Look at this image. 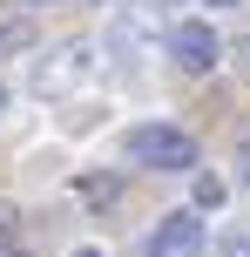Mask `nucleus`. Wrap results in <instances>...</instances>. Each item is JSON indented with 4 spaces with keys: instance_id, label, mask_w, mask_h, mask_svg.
Instances as JSON below:
<instances>
[{
    "instance_id": "obj_2",
    "label": "nucleus",
    "mask_w": 250,
    "mask_h": 257,
    "mask_svg": "<svg viewBox=\"0 0 250 257\" xmlns=\"http://www.w3.org/2000/svg\"><path fill=\"white\" fill-rule=\"evenodd\" d=\"M88 75H95V48H88V41H61V48L34 68V95H48V102H54V95H75Z\"/></svg>"
},
{
    "instance_id": "obj_9",
    "label": "nucleus",
    "mask_w": 250,
    "mask_h": 257,
    "mask_svg": "<svg viewBox=\"0 0 250 257\" xmlns=\"http://www.w3.org/2000/svg\"><path fill=\"white\" fill-rule=\"evenodd\" d=\"M81 196H88V203H115V183H102V176H88V183H81Z\"/></svg>"
},
{
    "instance_id": "obj_10",
    "label": "nucleus",
    "mask_w": 250,
    "mask_h": 257,
    "mask_svg": "<svg viewBox=\"0 0 250 257\" xmlns=\"http://www.w3.org/2000/svg\"><path fill=\"white\" fill-rule=\"evenodd\" d=\"M237 183H243V190H250V136L237 142Z\"/></svg>"
},
{
    "instance_id": "obj_13",
    "label": "nucleus",
    "mask_w": 250,
    "mask_h": 257,
    "mask_svg": "<svg viewBox=\"0 0 250 257\" xmlns=\"http://www.w3.org/2000/svg\"><path fill=\"white\" fill-rule=\"evenodd\" d=\"M210 7H237V0H210Z\"/></svg>"
},
{
    "instance_id": "obj_6",
    "label": "nucleus",
    "mask_w": 250,
    "mask_h": 257,
    "mask_svg": "<svg viewBox=\"0 0 250 257\" xmlns=\"http://www.w3.org/2000/svg\"><path fill=\"white\" fill-rule=\"evenodd\" d=\"M223 203V176H196V210H216Z\"/></svg>"
},
{
    "instance_id": "obj_5",
    "label": "nucleus",
    "mask_w": 250,
    "mask_h": 257,
    "mask_svg": "<svg viewBox=\"0 0 250 257\" xmlns=\"http://www.w3.org/2000/svg\"><path fill=\"white\" fill-rule=\"evenodd\" d=\"M14 237H21V217H14V203H0V257H14Z\"/></svg>"
},
{
    "instance_id": "obj_7",
    "label": "nucleus",
    "mask_w": 250,
    "mask_h": 257,
    "mask_svg": "<svg viewBox=\"0 0 250 257\" xmlns=\"http://www.w3.org/2000/svg\"><path fill=\"white\" fill-rule=\"evenodd\" d=\"M216 257H250V230H223L216 237Z\"/></svg>"
},
{
    "instance_id": "obj_3",
    "label": "nucleus",
    "mask_w": 250,
    "mask_h": 257,
    "mask_svg": "<svg viewBox=\"0 0 250 257\" xmlns=\"http://www.w3.org/2000/svg\"><path fill=\"white\" fill-rule=\"evenodd\" d=\"M169 61L183 68V75H210V68L223 61L216 27H210V21H176V27H169Z\"/></svg>"
},
{
    "instance_id": "obj_14",
    "label": "nucleus",
    "mask_w": 250,
    "mask_h": 257,
    "mask_svg": "<svg viewBox=\"0 0 250 257\" xmlns=\"http://www.w3.org/2000/svg\"><path fill=\"white\" fill-rule=\"evenodd\" d=\"M34 7H54V0H34Z\"/></svg>"
},
{
    "instance_id": "obj_12",
    "label": "nucleus",
    "mask_w": 250,
    "mask_h": 257,
    "mask_svg": "<svg viewBox=\"0 0 250 257\" xmlns=\"http://www.w3.org/2000/svg\"><path fill=\"white\" fill-rule=\"evenodd\" d=\"M0 115H7V81H0Z\"/></svg>"
},
{
    "instance_id": "obj_11",
    "label": "nucleus",
    "mask_w": 250,
    "mask_h": 257,
    "mask_svg": "<svg viewBox=\"0 0 250 257\" xmlns=\"http://www.w3.org/2000/svg\"><path fill=\"white\" fill-rule=\"evenodd\" d=\"M75 257H108V250H95V244H81V250H75Z\"/></svg>"
},
{
    "instance_id": "obj_8",
    "label": "nucleus",
    "mask_w": 250,
    "mask_h": 257,
    "mask_svg": "<svg viewBox=\"0 0 250 257\" xmlns=\"http://www.w3.org/2000/svg\"><path fill=\"white\" fill-rule=\"evenodd\" d=\"M27 41H34V27H27V21H7V27H0V48H27Z\"/></svg>"
},
{
    "instance_id": "obj_4",
    "label": "nucleus",
    "mask_w": 250,
    "mask_h": 257,
    "mask_svg": "<svg viewBox=\"0 0 250 257\" xmlns=\"http://www.w3.org/2000/svg\"><path fill=\"white\" fill-rule=\"evenodd\" d=\"M196 250H203V217L196 210H169L142 237V257H196Z\"/></svg>"
},
{
    "instance_id": "obj_1",
    "label": "nucleus",
    "mask_w": 250,
    "mask_h": 257,
    "mask_svg": "<svg viewBox=\"0 0 250 257\" xmlns=\"http://www.w3.org/2000/svg\"><path fill=\"white\" fill-rule=\"evenodd\" d=\"M122 149H129V163H142V169H196V136H189V128H176V122H135L129 128V142H122Z\"/></svg>"
}]
</instances>
